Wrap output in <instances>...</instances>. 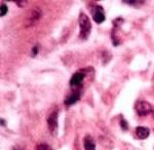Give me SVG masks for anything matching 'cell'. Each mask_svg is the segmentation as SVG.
Returning a JSON list of instances; mask_svg holds the SVG:
<instances>
[{
	"label": "cell",
	"instance_id": "cell-14",
	"mask_svg": "<svg viewBox=\"0 0 154 150\" xmlns=\"http://www.w3.org/2000/svg\"><path fill=\"white\" fill-rule=\"evenodd\" d=\"M37 54H38V46L36 45L32 48V57H35Z\"/></svg>",
	"mask_w": 154,
	"mask_h": 150
},
{
	"label": "cell",
	"instance_id": "cell-12",
	"mask_svg": "<svg viewBox=\"0 0 154 150\" xmlns=\"http://www.w3.org/2000/svg\"><path fill=\"white\" fill-rule=\"evenodd\" d=\"M120 126H121V129L123 130V131H128V122H126L125 119H121L120 120Z\"/></svg>",
	"mask_w": 154,
	"mask_h": 150
},
{
	"label": "cell",
	"instance_id": "cell-3",
	"mask_svg": "<svg viewBox=\"0 0 154 150\" xmlns=\"http://www.w3.org/2000/svg\"><path fill=\"white\" fill-rule=\"evenodd\" d=\"M135 109L137 113L140 116H147L153 112L152 106L146 101H138L135 105Z\"/></svg>",
	"mask_w": 154,
	"mask_h": 150
},
{
	"label": "cell",
	"instance_id": "cell-7",
	"mask_svg": "<svg viewBox=\"0 0 154 150\" xmlns=\"http://www.w3.org/2000/svg\"><path fill=\"white\" fill-rule=\"evenodd\" d=\"M80 97H81L80 91H73L65 99V105H66V106H71V105L75 104L76 102L80 99Z\"/></svg>",
	"mask_w": 154,
	"mask_h": 150
},
{
	"label": "cell",
	"instance_id": "cell-6",
	"mask_svg": "<svg viewBox=\"0 0 154 150\" xmlns=\"http://www.w3.org/2000/svg\"><path fill=\"white\" fill-rule=\"evenodd\" d=\"M41 11L39 8H33L29 11L28 16L26 17V21L28 22V25L35 24L37 21L41 17Z\"/></svg>",
	"mask_w": 154,
	"mask_h": 150
},
{
	"label": "cell",
	"instance_id": "cell-16",
	"mask_svg": "<svg viewBox=\"0 0 154 150\" xmlns=\"http://www.w3.org/2000/svg\"><path fill=\"white\" fill-rule=\"evenodd\" d=\"M14 150H22V149H20V147H16V148H14Z\"/></svg>",
	"mask_w": 154,
	"mask_h": 150
},
{
	"label": "cell",
	"instance_id": "cell-13",
	"mask_svg": "<svg viewBox=\"0 0 154 150\" xmlns=\"http://www.w3.org/2000/svg\"><path fill=\"white\" fill-rule=\"evenodd\" d=\"M36 150H51V148L49 146H48V145H45V144H40L38 147H37Z\"/></svg>",
	"mask_w": 154,
	"mask_h": 150
},
{
	"label": "cell",
	"instance_id": "cell-8",
	"mask_svg": "<svg viewBox=\"0 0 154 150\" xmlns=\"http://www.w3.org/2000/svg\"><path fill=\"white\" fill-rule=\"evenodd\" d=\"M84 150H96V143L95 140L91 135H86L83 139Z\"/></svg>",
	"mask_w": 154,
	"mask_h": 150
},
{
	"label": "cell",
	"instance_id": "cell-2",
	"mask_svg": "<svg viewBox=\"0 0 154 150\" xmlns=\"http://www.w3.org/2000/svg\"><path fill=\"white\" fill-rule=\"evenodd\" d=\"M85 78V73L83 71H78L72 75L70 79V86L73 91H79L82 86V82Z\"/></svg>",
	"mask_w": 154,
	"mask_h": 150
},
{
	"label": "cell",
	"instance_id": "cell-4",
	"mask_svg": "<svg viewBox=\"0 0 154 150\" xmlns=\"http://www.w3.org/2000/svg\"><path fill=\"white\" fill-rule=\"evenodd\" d=\"M48 131L51 135H56L58 132L59 127V122H58V111H54L49 114L48 118Z\"/></svg>",
	"mask_w": 154,
	"mask_h": 150
},
{
	"label": "cell",
	"instance_id": "cell-11",
	"mask_svg": "<svg viewBox=\"0 0 154 150\" xmlns=\"http://www.w3.org/2000/svg\"><path fill=\"white\" fill-rule=\"evenodd\" d=\"M7 11H8V8H7V6L5 4H2L1 5V8H0V14H1V17H4L5 14H7Z\"/></svg>",
	"mask_w": 154,
	"mask_h": 150
},
{
	"label": "cell",
	"instance_id": "cell-9",
	"mask_svg": "<svg viewBox=\"0 0 154 150\" xmlns=\"http://www.w3.org/2000/svg\"><path fill=\"white\" fill-rule=\"evenodd\" d=\"M136 134L139 139H147L150 135V130L146 127H138L136 129Z\"/></svg>",
	"mask_w": 154,
	"mask_h": 150
},
{
	"label": "cell",
	"instance_id": "cell-10",
	"mask_svg": "<svg viewBox=\"0 0 154 150\" xmlns=\"http://www.w3.org/2000/svg\"><path fill=\"white\" fill-rule=\"evenodd\" d=\"M126 4H131V5H142L144 3V1H136V0H134V1H130V0H125V1H123Z\"/></svg>",
	"mask_w": 154,
	"mask_h": 150
},
{
	"label": "cell",
	"instance_id": "cell-15",
	"mask_svg": "<svg viewBox=\"0 0 154 150\" xmlns=\"http://www.w3.org/2000/svg\"><path fill=\"white\" fill-rule=\"evenodd\" d=\"M152 84H153V86H154V74H153V77H152Z\"/></svg>",
	"mask_w": 154,
	"mask_h": 150
},
{
	"label": "cell",
	"instance_id": "cell-5",
	"mask_svg": "<svg viewBox=\"0 0 154 150\" xmlns=\"http://www.w3.org/2000/svg\"><path fill=\"white\" fill-rule=\"evenodd\" d=\"M91 16H93V20L97 24H102L106 19L105 11H104L103 7L100 5H95L91 8Z\"/></svg>",
	"mask_w": 154,
	"mask_h": 150
},
{
	"label": "cell",
	"instance_id": "cell-1",
	"mask_svg": "<svg viewBox=\"0 0 154 150\" xmlns=\"http://www.w3.org/2000/svg\"><path fill=\"white\" fill-rule=\"evenodd\" d=\"M78 23H79V29H80V32H79V37L83 40L88 39L91 35V23L89 17L86 16L84 12H80L79 14V19H78Z\"/></svg>",
	"mask_w": 154,
	"mask_h": 150
}]
</instances>
